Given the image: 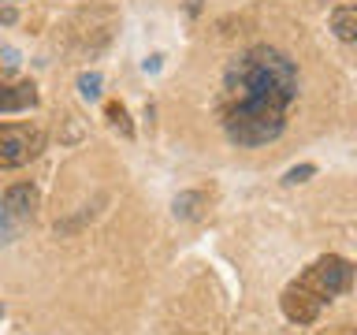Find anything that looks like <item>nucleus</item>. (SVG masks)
I'll return each mask as SVG.
<instances>
[{"instance_id":"obj_14","label":"nucleus","mask_w":357,"mask_h":335,"mask_svg":"<svg viewBox=\"0 0 357 335\" xmlns=\"http://www.w3.org/2000/svg\"><path fill=\"white\" fill-rule=\"evenodd\" d=\"M142 67H145V71H156V67H160V56H149V60H145Z\"/></svg>"},{"instance_id":"obj_9","label":"nucleus","mask_w":357,"mask_h":335,"mask_svg":"<svg viewBox=\"0 0 357 335\" xmlns=\"http://www.w3.org/2000/svg\"><path fill=\"white\" fill-rule=\"evenodd\" d=\"M105 112H108V123H112V127H116V131L123 134V138H134V127H130V116H127V108H123V105H119V100H112V105H108Z\"/></svg>"},{"instance_id":"obj_7","label":"nucleus","mask_w":357,"mask_h":335,"mask_svg":"<svg viewBox=\"0 0 357 335\" xmlns=\"http://www.w3.org/2000/svg\"><path fill=\"white\" fill-rule=\"evenodd\" d=\"M328 27L339 41H357V0H342V4L331 11Z\"/></svg>"},{"instance_id":"obj_4","label":"nucleus","mask_w":357,"mask_h":335,"mask_svg":"<svg viewBox=\"0 0 357 335\" xmlns=\"http://www.w3.org/2000/svg\"><path fill=\"white\" fill-rule=\"evenodd\" d=\"M33 212H38V186L15 183L4 190V198H0V223L4 228L22 231V223H30Z\"/></svg>"},{"instance_id":"obj_13","label":"nucleus","mask_w":357,"mask_h":335,"mask_svg":"<svg viewBox=\"0 0 357 335\" xmlns=\"http://www.w3.org/2000/svg\"><path fill=\"white\" fill-rule=\"evenodd\" d=\"M4 67H8V71H15V67H19V56H15V49H8V52H4Z\"/></svg>"},{"instance_id":"obj_3","label":"nucleus","mask_w":357,"mask_h":335,"mask_svg":"<svg viewBox=\"0 0 357 335\" xmlns=\"http://www.w3.org/2000/svg\"><path fill=\"white\" fill-rule=\"evenodd\" d=\"M41 145H45L41 127H30V123H8V127H0V172L30 164L41 153Z\"/></svg>"},{"instance_id":"obj_1","label":"nucleus","mask_w":357,"mask_h":335,"mask_svg":"<svg viewBox=\"0 0 357 335\" xmlns=\"http://www.w3.org/2000/svg\"><path fill=\"white\" fill-rule=\"evenodd\" d=\"M298 100V67L283 49L253 45L223 71V131L234 145H268L287 131V112Z\"/></svg>"},{"instance_id":"obj_12","label":"nucleus","mask_w":357,"mask_h":335,"mask_svg":"<svg viewBox=\"0 0 357 335\" xmlns=\"http://www.w3.org/2000/svg\"><path fill=\"white\" fill-rule=\"evenodd\" d=\"M11 22H19V11L15 8H0V27H11Z\"/></svg>"},{"instance_id":"obj_8","label":"nucleus","mask_w":357,"mask_h":335,"mask_svg":"<svg viewBox=\"0 0 357 335\" xmlns=\"http://www.w3.org/2000/svg\"><path fill=\"white\" fill-rule=\"evenodd\" d=\"M205 209H208V198L201 194V190H186V194H178L175 205H172V212L178 220H201Z\"/></svg>"},{"instance_id":"obj_2","label":"nucleus","mask_w":357,"mask_h":335,"mask_svg":"<svg viewBox=\"0 0 357 335\" xmlns=\"http://www.w3.org/2000/svg\"><path fill=\"white\" fill-rule=\"evenodd\" d=\"M298 279L309 290H317L324 302H331V298H339V295H346V290L354 287V265L346 261V257H339V253H324Z\"/></svg>"},{"instance_id":"obj_6","label":"nucleus","mask_w":357,"mask_h":335,"mask_svg":"<svg viewBox=\"0 0 357 335\" xmlns=\"http://www.w3.org/2000/svg\"><path fill=\"white\" fill-rule=\"evenodd\" d=\"M33 105H38V86L33 82L0 86V112H26Z\"/></svg>"},{"instance_id":"obj_11","label":"nucleus","mask_w":357,"mask_h":335,"mask_svg":"<svg viewBox=\"0 0 357 335\" xmlns=\"http://www.w3.org/2000/svg\"><path fill=\"white\" fill-rule=\"evenodd\" d=\"M317 175V164H298V168H290V172L283 175V183L287 186H298V183H305V179Z\"/></svg>"},{"instance_id":"obj_5","label":"nucleus","mask_w":357,"mask_h":335,"mask_svg":"<svg viewBox=\"0 0 357 335\" xmlns=\"http://www.w3.org/2000/svg\"><path fill=\"white\" fill-rule=\"evenodd\" d=\"M279 306H283V313H287V320H294V324H312L320 317V309L328 306L317 290H309L301 279H294L283 295H279Z\"/></svg>"},{"instance_id":"obj_10","label":"nucleus","mask_w":357,"mask_h":335,"mask_svg":"<svg viewBox=\"0 0 357 335\" xmlns=\"http://www.w3.org/2000/svg\"><path fill=\"white\" fill-rule=\"evenodd\" d=\"M78 94H82L86 100H97L100 97V75L97 71H82V75H78Z\"/></svg>"}]
</instances>
